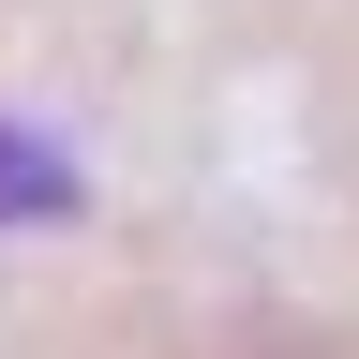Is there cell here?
<instances>
[{"label": "cell", "mask_w": 359, "mask_h": 359, "mask_svg": "<svg viewBox=\"0 0 359 359\" xmlns=\"http://www.w3.org/2000/svg\"><path fill=\"white\" fill-rule=\"evenodd\" d=\"M45 210H75V165L45 135H0V224H45Z\"/></svg>", "instance_id": "cell-1"}, {"label": "cell", "mask_w": 359, "mask_h": 359, "mask_svg": "<svg viewBox=\"0 0 359 359\" xmlns=\"http://www.w3.org/2000/svg\"><path fill=\"white\" fill-rule=\"evenodd\" d=\"M224 359H344V344H299V330H255V344H224Z\"/></svg>", "instance_id": "cell-2"}]
</instances>
